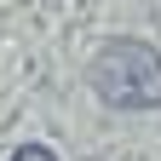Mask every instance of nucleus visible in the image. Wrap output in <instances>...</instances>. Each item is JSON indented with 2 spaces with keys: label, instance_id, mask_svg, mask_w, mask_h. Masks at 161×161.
I'll list each match as a JSON object with an SVG mask.
<instances>
[{
  "label": "nucleus",
  "instance_id": "f257e3e1",
  "mask_svg": "<svg viewBox=\"0 0 161 161\" xmlns=\"http://www.w3.org/2000/svg\"><path fill=\"white\" fill-rule=\"evenodd\" d=\"M86 80L109 109H161V52L150 40H104L86 64Z\"/></svg>",
  "mask_w": 161,
  "mask_h": 161
},
{
  "label": "nucleus",
  "instance_id": "f03ea898",
  "mask_svg": "<svg viewBox=\"0 0 161 161\" xmlns=\"http://www.w3.org/2000/svg\"><path fill=\"white\" fill-rule=\"evenodd\" d=\"M12 161H58V155H52V150H46V144H23V150H17V155H12Z\"/></svg>",
  "mask_w": 161,
  "mask_h": 161
}]
</instances>
